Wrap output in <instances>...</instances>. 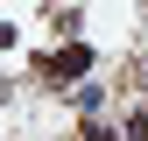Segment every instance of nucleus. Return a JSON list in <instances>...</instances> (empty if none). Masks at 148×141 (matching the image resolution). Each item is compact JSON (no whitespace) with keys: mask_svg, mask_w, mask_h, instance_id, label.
I'll return each instance as SVG.
<instances>
[{"mask_svg":"<svg viewBox=\"0 0 148 141\" xmlns=\"http://www.w3.org/2000/svg\"><path fill=\"white\" fill-rule=\"evenodd\" d=\"M85 70H92V49H85V42H64L57 57L42 64V78H49V85H64V78H85Z\"/></svg>","mask_w":148,"mask_h":141,"instance_id":"f257e3e1","label":"nucleus"},{"mask_svg":"<svg viewBox=\"0 0 148 141\" xmlns=\"http://www.w3.org/2000/svg\"><path fill=\"white\" fill-rule=\"evenodd\" d=\"M127 141H148V113H134V120H127Z\"/></svg>","mask_w":148,"mask_h":141,"instance_id":"f03ea898","label":"nucleus"},{"mask_svg":"<svg viewBox=\"0 0 148 141\" xmlns=\"http://www.w3.org/2000/svg\"><path fill=\"white\" fill-rule=\"evenodd\" d=\"M0 49H14V28H7V21H0Z\"/></svg>","mask_w":148,"mask_h":141,"instance_id":"7ed1b4c3","label":"nucleus"}]
</instances>
